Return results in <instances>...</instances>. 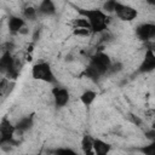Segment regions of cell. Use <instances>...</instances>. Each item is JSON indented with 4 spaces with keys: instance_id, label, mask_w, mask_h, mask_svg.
Segmentation results:
<instances>
[{
    "instance_id": "6da1fadb",
    "label": "cell",
    "mask_w": 155,
    "mask_h": 155,
    "mask_svg": "<svg viewBox=\"0 0 155 155\" xmlns=\"http://www.w3.org/2000/svg\"><path fill=\"white\" fill-rule=\"evenodd\" d=\"M79 13L88 21L92 33H102L107 29L109 17L103 10H97V8L80 10Z\"/></svg>"
},
{
    "instance_id": "7a4b0ae2",
    "label": "cell",
    "mask_w": 155,
    "mask_h": 155,
    "mask_svg": "<svg viewBox=\"0 0 155 155\" xmlns=\"http://www.w3.org/2000/svg\"><path fill=\"white\" fill-rule=\"evenodd\" d=\"M87 67L91 68L92 70H94L99 76H102L103 74H105L111 68V61L107 53L97 52L91 57L90 64Z\"/></svg>"
},
{
    "instance_id": "3957f363",
    "label": "cell",
    "mask_w": 155,
    "mask_h": 155,
    "mask_svg": "<svg viewBox=\"0 0 155 155\" xmlns=\"http://www.w3.org/2000/svg\"><path fill=\"white\" fill-rule=\"evenodd\" d=\"M31 76L39 81H44V82H48V84L56 82V78L52 71V68L46 62H40V63H36L35 65H33Z\"/></svg>"
},
{
    "instance_id": "277c9868",
    "label": "cell",
    "mask_w": 155,
    "mask_h": 155,
    "mask_svg": "<svg viewBox=\"0 0 155 155\" xmlns=\"http://www.w3.org/2000/svg\"><path fill=\"white\" fill-rule=\"evenodd\" d=\"M114 12H115L117 18H120L121 21H126V22L133 21L138 15L136 8H133L132 6H128L126 4L119 2V1H116V4H115V11Z\"/></svg>"
},
{
    "instance_id": "5b68a950",
    "label": "cell",
    "mask_w": 155,
    "mask_h": 155,
    "mask_svg": "<svg viewBox=\"0 0 155 155\" xmlns=\"http://www.w3.org/2000/svg\"><path fill=\"white\" fill-rule=\"evenodd\" d=\"M16 126H13L7 119H2L1 125H0V143L4 145L6 143L12 142L13 134L16 132Z\"/></svg>"
},
{
    "instance_id": "8992f818",
    "label": "cell",
    "mask_w": 155,
    "mask_h": 155,
    "mask_svg": "<svg viewBox=\"0 0 155 155\" xmlns=\"http://www.w3.org/2000/svg\"><path fill=\"white\" fill-rule=\"evenodd\" d=\"M136 35L142 41H149L155 39V24L153 23H143L137 27Z\"/></svg>"
},
{
    "instance_id": "52a82bcc",
    "label": "cell",
    "mask_w": 155,
    "mask_h": 155,
    "mask_svg": "<svg viewBox=\"0 0 155 155\" xmlns=\"http://www.w3.org/2000/svg\"><path fill=\"white\" fill-rule=\"evenodd\" d=\"M155 70V51L153 48H148L142 63L139 64V73H150Z\"/></svg>"
},
{
    "instance_id": "ba28073f",
    "label": "cell",
    "mask_w": 155,
    "mask_h": 155,
    "mask_svg": "<svg viewBox=\"0 0 155 155\" xmlns=\"http://www.w3.org/2000/svg\"><path fill=\"white\" fill-rule=\"evenodd\" d=\"M52 97L57 107H64L69 102V92L64 87L56 86L52 88Z\"/></svg>"
},
{
    "instance_id": "9c48e42d",
    "label": "cell",
    "mask_w": 155,
    "mask_h": 155,
    "mask_svg": "<svg viewBox=\"0 0 155 155\" xmlns=\"http://www.w3.org/2000/svg\"><path fill=\"white\" fill-rule=\"evenodd\" d=\"M110 144L104 142L103 139L99 138H94L93 139V150H94V155H108L110 153Z\"/></svg>"
},
{
    "instance_id": "30bf717a",
    "label": "cell",
    "mask_w": 155,
    "mask_h": 155,
    "mask_svg": "<svg viewBox=\"0 0 155 155\" xmlns=\"http://www.w3.org/2000/svg\"><path fill=\"white\" fill-rule=\"evenodd\" d=\"M8 29L11 33H21L22 29H24V19L18 16H11L8 18Z\"/></svg>"
},
{
    "instance_id": "8fae6325",
    "label": "cell",
    "mask_w": 155,
    "mask_h": 155,
    "mask_svg": "<svg viewBox=\"0 0 155 155\" xmlns=\"http://www.w3.org/2000/svg\"><path fill=\"white\" fill-rule=\"evenodd\" d=\"M39 13L46 15V16H52L56 13V6L51 0H44L39 5Z\"/></svg>"
},
{
    "instance_id": "7c38bea8",
    "label": "cell",
    "mask_w": 155,
    "mask_h": 155,
    "mask_svg": "<svg viewBox=\"0 0 155 155\" xmlns=\"http://www.w3.org/2000/svg\"><path fill=\"white\" fill-rule=\"evenodd\" d=\"M81 149L85 155H94L93 138H91L90 136H84V138L81 139Z\"/></svg>"
},
{
    "instance_id": "4fadbf2b",
    "label": "cell",
    "mask_w": 155,
    "mask_h": 155,
    "mask_svg": "<svg viewBox=\"0 0 155 155\" xmlns=\"http://www.w3.org/2000/svg\"><path fill=\"white\" fill-rule=\"evenodd\" d=\"M96 97H97V93H96L94 91L87 90V91H85V92L80 96V101H81V103H82L84 105L88 107V105H91V104L94 102Z\"/></svg>"
},
{
    "instance_id": "5bb4252c",
    "label": "cell",
    "mask_w": 155,
    "mask_h": 155,
    "mask_svg": "<svg viewBox=\"0 0 155 155\" xmlns=\"http://www.w3.org/2000/svg\"><path fill=\"white\" fill-rule=\"evenodd\" d=\"M31 126H33V117L31 116H25L16 124V130L21 131V132H24V131L29 130Z\"/></svg>"
},
{
    "instance_id": "9a60e30c",
    "label": "cell",
    "mask_w": 155,
    "mask_h": 155,
    "mask_svg": "<svg viewBox=\"0 0 155 155\" xmlns=\"http://www.w3.org/2000/svg\"><path fill=\"white\" fill-rule=\"evenodd\" d=\"M73 27H74L73 29H75V28H84V29H90L91 30V25H90L88 21L84 16H81L79 18H75L73 21Z\"/></svg>"
},
{
    "instance_id": "2e32d148",
    "label": "cell",
    "mask_w": 155,
    "mask_h": 155,
    "mask_svg": "<svg viewBox=\"0 0 155 155\" xmlns=\"http://www.w3.org/2000/svg\"><path fill=\"white\" fill-rule=\"evenodd\" d=\"M140 153L143 155H155V139L150 140L149 144L140 148Z\"/></svg>"
},
{
    "instance_id": "e0dca14e",
    "label": "cell",
    "mask_w": 155,
    "mask_h": 155,
    "mask_svg": "<svg viewBox=\"0 0 155 155\" xmlns=\"http://www.w3.org/2000/svg\"><path fill=\"white\" fill-rule=\"evenodd\" d=\"M53 154L54 155H79L75 150H73L70 148H58L54 150Z\"/></svg>"
},
{
    "instance_id": "ac0fdd59",
    "label": "cell",
    "mask_w": 155,
    "mask_h": 155,
    "mask_svg": "<svg viewBox=\"0 0 155 155\" xmlns=\"http://www.w3.org/2000/svg\"><path fill=\"white\" fill-rule=\"evenodd\" d=\"M36 13H38V10H35L34 7H25L24 11H23V15L27 19H34L36 17Z\"/></svg>"
},
{
    "instance_id": "d6986e66",
    "label": "cell",
    "mask_w": 155,
    "mask_h": 155,
    "mask_svg": "<svg viewBox=\"0 0 155 155\" xmlns=\"http://www.w3.org/2000/svg\"><path fill=\"white\" fill-rule=\"evenodd\" d=\"M73 33H74V35H76V36H88L92 31L90 30V29H84V28H75V29H73Z\"/></svg>"
},
{
    "instance_id": "ffe728a7",
    "label": "cell",
    "mask_w": 155,
    "mask_h": 155,
    "mask_svg": "<svg viewBox=\"0 0 155 155\" xmlns=\"http://www.w3.org/2000/svg\"><path fill=\"white\" fill-rule=\"evenodd\" d=\"M115 4H116V1H114V0H111V1H107L105 4H104V6H103V11L107 13V12H114L115 11Z\"/></svg>"
},
{
    "instance_id": "44dd1931",
    "label": "cell",
    "mask_w": 155,
    "mask_h": 155,
    "mask_svg": "<svg viewBox=\"0 0 155 155\" xmlns=\"http://www.w3.org/2000/svg\"><path fill=\"white\" fill-rule=\"evenodd\" d=\"M145 136H147V138H148V139H150V140L155 139V128H153V130L148 131V132L145 133Z\"/></svg>"
},
{
    "instance_id": "7402d4cb",
    "label": "cell",
    "mask_w": 155,
    "mask_h": 155,
    "mask_svg": "<svg viewBox=\"0 0 155 155\" xmlns=\"http://www.w3.org/2000/svg\"><path fill=\"white\" fill-rule=\"evenodd\" d=\"M33 155H41V154H33Z\"/></svg>"
}]
</instances>
